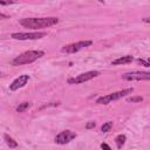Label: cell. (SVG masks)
<instances>
[{"mask_svg": "<svg viewBox=\"0 0 150 150\" xmlns=\"http://www.w3.org/2000/svg\"><path fill=\"white\" fill-rule=\"evenodd\" d=\"M59 22L57 18H26L21 19L19 23L23 26L25 28H32V29H38V28H47L56 25Z\"/></svg>", "mask_w": 150, "mask_h": 150, "instance_id": "cell-1", "label": "cell"}, {"mask_svg": "<svg viewBox=\"0 0 150 150\" xmlns=\"http://www.w3.org/2000/svg\"><path fill=\"white\" fill-rule=\"evenodd\" d=\"M43 55H45V52H42V50H28V52H25V53L20 54L15 59H13L12 64L13 66L28 64V63H32V62L36 61L38 59L42 57Z\"/></svg>", "mask_w": 150, "mask_h": 150, "instance_id": "cell-2", "label": "cell"}, {"mask_svg": "<svg viewBox=\"0 0 150 150\" xmlns=\"http://www.w3.org/2000/svg\"><path fill=\"white\" fill-rule=\"evenodd\" d=\"M132 91H134V88H128V89H123V90H120V91H115V93H111V94L98 97L96 100V103L97 104H108L112 101H116V100H120V98L127 96L128 94H131Z\"/></svg>", "mask_w": 150, "mask_h": 150, "instance_id": "cell-3", "label": "cell"}, {"mask_svg": "<svg viewBox=\"0 0 150 150\" xmlns=\"http://www.w3.org/2000/svg\"><path fill=\"white\" fill-rule=\"evenodd\" d=\"M91 45H93L91 40H83V41H79V42H75V43H69V45L63 46L61 48V52L67 53V54H74V53H77L79 50H81L86 47H89Z\"/></svg>", "mask_w": 150, "mask_h": 150, "instance_id": "cell-4", "label": "cell"}, {"mask_svg": "<svg viewBox=\"0 0 150 150\" xmlns=\"http://www.w3.org/2000/svg\"><path fill=\"white\" fill-rule=\"evenodd\" d=\"M101 73L97 71V70H90V71H86V73H82L80 75H77L76 77H70L68 79V83L69 84H79V83H83V82H87L96 76H98Z\"/></svg>", "mask_w": 150, "mask_h": 150, "instance_id": "cell-5", "label": "cell"}, {"mask_svg": "<svg viewBox=\"0 0 150 150\" xmlns=\"http://www.w3.org/2000/svg\"><path fill=\"white\" fill-rule=\"evenodd\" d=\"M47 33L46 32H25V33H13L11 35V38L15 39V40H36V39H41L43 36H46Z\"/></svg>", "mask_w": 150, "mask_h": 150, "instance_id": "cell-6", "label": "cell"}, {"mask_svg": "<svg viewBox=\"0 0 150 150\" xmlns=\"http://www.w3.org/2000/svg\"><path fill=\"white\" fill-rule=\"evenodd\" d=\"M122 79L125 81H143L150 80V71H129L122 75Z\"/></svg>", "mask_w": 150, "mask_h": 150, "instance_id": "cell-7", "label": "cell"}, {"mask_svg": "<svg viewBox=\"0 0 150 150\" xmlns=\"http://www.w3.org/2000/svg\"><path fill=\"white\" fill-rule=\"evenodd\" d=\"M76 134L71 130H63L61 131L60 134H57L55 136V143L57 144H66V143H69L70 141H73L74 138H76Z\"/></svg>", "mask_w": 150, "mask_h": 150, "instance_id": "cell-8", "label": "cell"}, {"mask_svg": "<svg viewBox=\"0 0 150 150\" xmlns=\"http://www.w3.org/2000/svg\"><path fill=\"white\" fill-rule=\"evenodd\" d=\"M28 81H29V75H20L19 77H16V79L9 84V90H12V91L18 90V89L25 87Z\"/></svg>", "mask_w": 150, "mask_h": 150, "instance_id": "cell-9", "label": "cell"}, {"mask_svg": "<svg viewBox=\"0 0 150 150\" xmlns=\"http://www.w3.org/2000/svg\"><path fill=\"white\" fill-rule=\"evenodd\" d=\"M134 61V56L132 55H124V56H121L116 60H114L111 62L112 66H120V64H127V63H130Z\"/></svg>", "mask_w": 150, "mask_h": 150, "instance_id": "cell-10", "label": "cell"}, {"mask_svg": "<svg viewBox=\"0 0 150 150\" xmlns=\"http://www.w3.org/2000/svg\"><path fill=\"white\" fill-rule=\"evenodd\" d=\"M4 139H5L6 144H7L9 148H16V146H18L16 141H14V139H13L11 136H8L7 134H4Z\"/></svg>", "mask_w": 150, "mask_h": 150, "instance_id": "cell-11", "label": "cell"}, {"mask_svg": "<svg viewBox=\"0 0 150 150\" xmlns=\"http://www.w3.org/2000/svg\"><path fill=\"white\" fill-rule=\"evenodd\" d=\"M125 139H127L125 135H122V134L121 135H117L116 138H115V143H116L117 148H122L124 145V143H125Z\"/></svg>", "mask_w": 150, "mask_h": 150, "instance_id": "cell-12", "label": "cell"}, {"mask_svg": "<svg viewBox=\"0 0 150 150\" xmlns=\"http://www.w3.org/2000/svg\"><path fill=\"white\" fill-rule=\"evenodd\" d=\"M29 107H30V103H29V102H22V103H20V104L16 107V111H18V112H23V111L27 110Z\"/></svg>", "mask_w": 150, "mask_h": 150, "instance_id": "cell-13", "label": "cell"}, {"mask_svg": "<svg viewBox=\"0 0 150 150\" xmlns=\"http://www.w3.org/2000/svg\"><path fill=\"white\" fill-rule=\"evenodd\" d=\"M111 128H112V122H105L102 127H101V131L102 132H108V131H110L111 130Z\"/></svg>", "mask_w": 150, "mask_h": 150, "instance_id": "cell-14", "label": "cell"}, {"mask_svg": "<svg viewBox=\"0 0 150 150\" xmlns=\"http://www.w3.org/2000/svg\"><path fill=\"white\" fill-rule=\"evenodd\" d=\"M127 101H128V102H131V103L142 102V101H143V97H142V96H134V97H129Z\"/></svg>", "mask_w": 150, "mask_h": 150, "instance_id": "cell-15", "label": "cell"}, {"mask_svg": "<svg viewBox=\"0 0 150 150\" xmlns=\"http://www.w3.org/2000/svg\"><path fill=\"white\" fill-rule=\"evenodd\" d=\"M136 61H137L138 64H142L143 67H150V64L148 63V61H144V60H142V59H137Z\"/></svg>", "mask_w": 150, "mask_h": 150, "instance_id": "cell-16", "label": "cell"}, {"mask_svg": "<svg viewBox=\"0 0 150 150\" xmlns=\"http://www.w3.org/2000/svg\"><path fill=\"white\" fill-rule=\"evenodd\" d=\"M95 125H96L95 122H88L86 124V129H93V128H95Z\"/></svg>", "mask_w": 150, "mask_h": 150, "instance_id": "cell-17", "label": "cell"}, {"mask_svg": "<svg viewBox=\"0 0 150 150\" xmlns=\"http://www.w3.org/2000/svg\"><path fill=\"white\" fill-rule=\"evenodd\" d=\"M101 149H102V150H112L107 143H101Z\"/></svg>", "mask_w": 150, "mask_h": 150, "instance_id": "cell-18", "label": "cell"}, {"mask_svg": "<svg viewBox=\"0 0 150 150\" xmlns=\"http://www.w3.org/2000/svg\"><path fill=\"white\" fill-rule=\"evenodd\" d=\"M143 22H146V23H150V18H144V19H143Z\"/></svg>", "mask_w": 150, "mask_h": 150, "instance_id": "cell-19", "label": "cell"}, {"mask_svg": "<svg viewBox=\"0 0 150 150\" xmlns=\"http://www.w3.org/2000/svg\"><path fill=\"white\" fill-rule=\"evenodd\" d=\"M0 18H2V19H6V18H8L7 15H5V14H2V13H0Z\"/></svg>", "mask_w": 150, "mask_h": 150, "instance_id": "cell-20", "label": "cell"}, {"mask_svg": "<svg viewBox=\"0 0 150 150\" xmlns=\"http://www.w3.org/2000/svg\"><path fill=\"white\" fill-rule=\"evenodd\" d=\"M146 61H148V63L150 64V57H148V60H146Z\"/></svg>", "mask_w": 150, "mask_h": 150, "instance_id": "cell-21", "label": "cell"}]
</instances>
